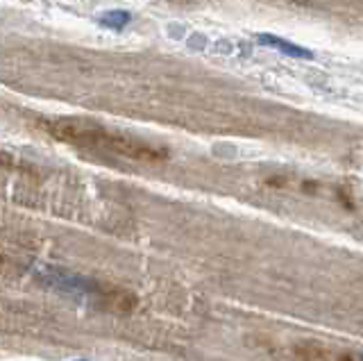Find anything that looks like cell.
<instances>
[{"instance_id": "4", "label": "cell", "mask_w": 363, "mask_h": 361, "mask_svg": "<svg viewBox=\"0 0 363 361\" xmlns=\"http://www.w3.org/2000/svg\"><path fill=\"white\" fill-rule=\"evenodd\" d=\"M73 361H89V359H73Z\"/></svg>"}, {"instance_id": "1", "label": "cell", "mask_w": 363, "mask_h": 361, "mask_svg": "<svg viewBox=\"0 0 363 361\" xmlns=\"http://www.w3.org/2000/svg\"><path fill=\"white\" fill-rule=\"evenodd\" d=\"M257 41L261 46H268V48H275L279 50L281 55H286V57H298V60H313V52L306 50L302 46H295V43L286 41V39H279L275 35H259Z\"/></svg>"}, {"instance_id": "3", "label": "cell", "mask_w": 363, "mask_h": 361, "mask_svg": "<svg viewBox=\"0 0 363 361\" xmlns=\"http://www.w3.org/2000/svg\"><path fill=\"white\" fill-rule=\"evenodd\" d=\"M354 361H363V355H359V357H357Z\"/></svg>"}, {"instance_id": "2", "label": "cell", "mask_w": 363, "mask_h": 361, "mask_svg": "<svg viewBox=\"0 0 363 361\" xmlns=\"http://www.w3.org/2000/svg\"><path fill=\"white\" fill-rule=\"evenodd\" d=\"M130 21H132L130 12H125V9H113V12H107L100 16V26L107 30H113V32H121L128 28Z\"/></svg>"}]
</instances>
